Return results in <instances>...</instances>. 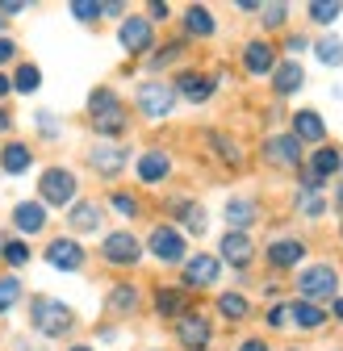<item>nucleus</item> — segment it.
I'll return each mask as SVG.
<instances>
[{
  "instance_id": "f257e3e1",
  "label": "nucleus",
  "mask_w": 343,
  "mask_h": 351,
  "mask_svg": "<svg viewBox=\"0 0 343 351\" xmlns=\"http://www.w3.org/2000/svg\"><path fill=\"white\" fill-rule=\"evenodd\" d=\"M88 121L97 130V138H105V143H117L126 130H130L126 105H121V97L113 93L109 84H101V88H93V93H88Z\"/></svg>"
},
{
  "instance_id": "f03ea898",
  "label": "nucleus",
  "mask_w": 343,
  "mask_h": 351,
  "mask_svg": "<svg viewBox=\"0 0 343 351\" xmlns=\"http://www.w3.org/2000/svg\"><path fill=\"white\" fill-rule=\"evenodd\" d=\"M29 322L42 339H67L75 330V310L55 297H34L29 301Z\"/></svg>"
},
{
  "instance_id": "7ed1b4c3",
  "label": "nucleus",
  "mask_w": 343,
  "mask_h": 351,
  "mask_svg": "<svg viewBox=\"0 0 343 351\" xmlns=\"http://www.w3.org/2000/svg\"><path fill=\"white\" fill-rule=\"evenodd\" d=\"M75 171L71 167H47L38 176V201L42 205H51V209H63V205H75Z\"/></svg>"
},
{
  "instance_id": "20e7f679",
  "label": "nucleus",
  "mask_w": 343,
  "mask_h": 351,
  "mask_svg": "<svg viewBox=\"0 0 343 351\" xmlns=\"http://www.w3.org/2000/svg\"><path fill=\"white\" fill-rule=\"evenodd\" d=\"M335 293H339V272L331 263H310V268L297 272V297L302 301L322 305V301H335Z\"/></svg>"
},
{
  "instance_id": "39448f33",
  "label": "nucleus",
  "mask_w": 343,
  "mask_h": 351,
  "mask_svg": "<svg viewBox=\"0 0 343 351\" xmlns=\"http://www.w3.org/2000/svg\"><path fill=\"white\" fill-rule=\"evenodd\" d=\"M134 105L147 121H163L172 117V109H176V88H172L167 80H143L139 93H134Z\"/></svg>"
},
{
  "instance_id": "423d86ee",
  "label": "nucleus",
  "mask_w": 343,
  "mask_h": 351,
  "mask_svg": "<svg viewBox=\"0 0 343 351\" xmlns=\"http://www.w3.org/2000/svg\"><path fill=\"white\" fill-rule=\"evenodd\" d=\"M101 259L109 263V268H134V263L143 259V243L130 230H109L101 239Z\"/></svg>"
},
{
  "instance_id": "0eeeda50",
  "label": "nucleus",
  "mask_w": 343,
  "mask_h": 351,
  "mask_svg": "<svg viewBox=\"0 0 343 351\" xmlns=\"http://www.w3.org/2000/svg\"><path fill=\"white\" fill-rule=\"evenodd\" d=\"M147 251L159 259V263H185L189 255V243H185V230H176V226H167V222H159V226H151V234H147Z\"/></svg>"
},
{
  "instance_id": "6e6552de",
  "label": "nucleus",
  "mask_w": 343,
  "mask_h": 351,
  "mask_svg": "<svg viewBox=\"0 0 343 351\" xmlns=\"http://www.w3.org/2000/svg\"><path fill=\"white\" fill-rule=\"evenodd\" d=\"M117 42H121V51L139 59V55H151L155 51V25L147 17H121L117 25Z\"/></svg>"
},
{
  "instance_id": "1a4fd4ad",
  "label": "nucleus",
  "mask_w": 343,
  "mask_h": 351,
  "mask_svg": "<svg viewBox=\"0 0 343 351\" xmlns=\"http://www.w3.org/2000/svg\"><path fill=\"white\" fill-rule=\"evenodd\" d=\"M42 255H47V263H51V268H59V272H80L84 263H88V251H84V243L71 239V234L51 239V247L42 251Z\"/></svg>"
},
{
  "instance_id": "9d476101",
  "label": "nucleus",
  "mask_w": 343,
  "mask_h": 351,
  "mask_svg": "<svg viewBox=\"0 0 343 351\" xmlns=\"http://www.w3.org/2000/svg\"><path fill=\"white\" fill-rule=\"evenodd\" d=\"M222 280V259L209 255V251H197L185 259V289H213Z\"/></svg>"
},
{
  "instance_id": "9b49d317",
  "label": "nucleus",
  "mask_w": 343,
  "mask_h": 351,
  "mask_svg": "<svg viewBox=\"0 0 343 351\" xmlns=\"http://www.w3.org/2000/svg\"><path fill=\"white\" fill-rule=\"evenodd\" d=\"M126 163H130V151H126L121 143H97L88 151V167L97 176H105V180H117V176L126 171Z\"/></svg>"
},
{
  "instance_id": "f8f14e48",
  "label": "nucleus",
  "mask_w": 343,
  "mask_h": 351,
  "mask_svg": "<svg viewBox=\"0 0 343 351\" xmlns=\"http://www.w3.org/2000/svg\"><path fill=\"white\" fill-rule=\"evenodd\" d=\"M176 339H180V347H185V351H205V347H209V339H213V322H209L205 314L189 310V314H180V318H176Z\"/></svg>"
},
{
  "instance_id": "ddd939ff",
  "label": "nucleus",
  "mask_w": 343,
  "mask_h": 351,
  "mask_svg": "<svg viewBox=\"0 0 343 351\" xmlns=\"http://www.w3.org/2000/svg\"><path fill=\"white\" fill-rule=\"evenodd\" d=\"M172 88H176V101H189V105H205L213 93H218V84H213V75L205 71H180L176 80H172Z\"/></svg>"
},
{
  "instance_id": "4468645a",
  "label": "nucleus",
  "mask_w": 343,
  "mask_h": 351,
  "mask_svg": "<svg viewBox=\"0 0 343 351\" xmlns=\"http://www.w3.org/2000/svg\"><path fill=\"white\" fill-rule=\"evenodd\" d=\"M264 163H272V167H302V143H297L293 134H272V138H264Z\"/></svg>"
},
{
  "instance_id": "2eb2a0df",
  "label": "nucleus",
  "mask_w": 343,
  "mask_h": 351,
  "mask_svg": "<svg viewBox=\"0 0 343 351\" xmlns=\"http://www.w3.org/2000/svg\"><path fill=\"white\" fill-rule=\"evenodd\" d=\"M281 59H276V47L268 38H251L247 47H243V71L247 75H272V67H276Z\"/></svg>"
},
{
  "instance_id": "dca6fc26",
  "label": "nucleus",
  "mask_w": 343,
  "mask_h": 351,
  "mask_svg": "<svg viewBox=\"0 0 343 351\" xmlns=\"http://www.w3.org/2000/svg\"><path fill=\"white\" fill-rule=\"evenodd\" d=\"M134 176H139L143 184H163L167 176H172V155H167V151H159V147L143 151V155L134 159Z\"/></svg>"
},
{
  "instance_id": "f3484780",
  "label": "nucleus",
  "mask_w": 343,
  "mask_h": 351,
  "mask_svg": "<svg viewBox=\"0 0 343 351\" xmlns=\"http://www.w3.org/2000/svg\"><path fill=\"white\" fill-rule=\"evenodd\" d=\"M289 134L297 138V143H314V147H322L327 143V121H322V113L318 109H297L293 113V130H289Z\"/></svg>"
},
{
  "instance_id": "a211bd4d",
  "label": "nucleus",
  "mask_w": 343,
  "mask_h": 351,
  "mask_svg": "<svg viewBox=\"0 0 343 351\" xmlns=\"http://www.w3.org/2000/svg\"><path fill=\"white\" fill-rule=\"evenodd\" d=\"M218 259L230 263V268H247V263L255 259V243L251 234H239V230H226L222 243H218Z\"/></svg>"
},
{
  "instance_id": "6ab92c4d",
  "label": "nucleus",
  "mask_w": 343,
  "mask_h": 351,
  "mask_svg": "<svg viewBox=\"0 0 343 351\" xmlns=\"http://www.w3.org/2000/svg\"><path fill=\"white\" fill-rule=\"evenodd\" d=\"M222 217H226V226H230V230L247 234L255 222H260V201H255V197H230L226 209H222Z\"/></svg>"
},
{
  "instance_id": "aec40b11",
  "label": "nucleus",
  "mask_w": 343,
  "mask_h": 351,
  "mask_svg": "<svg viewBox=\"0 0 343 351\" xmlns=\"http://www.w3.org/2000/svg\"><path fill=\"white\" fill-rule=\"evenodd\" d=\"M101 222H105V209H101L97 201H75V205L67 209V226H71V234H97Z\"/></svg>"
},
{
  "instance_id": "412c9836",
  "label": "nucleus",
  "mask_w": 343,
  "mask_h": 351,
  "mask_svg": "<svg viewBox=\"0 0 343 351\" xmlns=\"http://www.w3.org/2000/svg\"><path fill=\"white\" fill-rule=\"evenodd\" d=\"M306 88V67L297 63V59H285L272 67V93L276 97H293V93H302Z\"/></svg>"
},
{
  "instance_id": "4be33fe9",
  "label": "nucleus",
  "mask_w": 343,
  "mask_h": 351,
  "mask_svg": "<svg viewBox=\"0 0 343 351\" xmlns=\"http://www.w3.org/2000/svg\"><path fill=\"white\" fill-rule=\"evenodd\" d=\"M264 259L272 263V268H297V263L306 259V243L302 239H272L264 247Z\"/></svg>"
},
{
  "instance_id": "5701e85b",
  "label": "nucleus",
  "mask_w": 343,
  "mask_h": 351,
  "mask_svg": "<svg viewBox=\"0 0 343 351\" xmlns=\"http://www.w3.org/2000/svg\"><path fill=\"white\" fill-rule=\"evenodd\" d=\"M327 318H331V314L322 310V305H314V301H302V297L289 301V322H293L297 330H322Z\"/></svg>"
},
{
  "instance_id": "b1692460",
  "label": "nucleus",
  "mask_w": 343,
  "mask_h": 351,
  "mask_svg": "<svg viewBox=\"0 0 343 351\" xmlns=\"http://www.w3.org/2000/svg\"><path fill=\"white\" fill-rule=\"evenodd\" d=\"M42 226H47V205H42V201H17L13 205V230L38 234Z\"/></svg>"
},
{
  "instance_id": "393cba45",
  "label": "nucleus",
  "mask_w": 343,
  "mask_h": 351,
  "mask_svg": "<svg viewBox=\"0 0 343 351\" xmlns=\"http://www.w3.org/2000/svg\"><path fill=\"white\" fill-rule=\"evenodd\" d=\"M29 167H34L29 143H5V147H0V171H5V176H25Z\"/></svg>"
},
{
  "instance_id": "a878e982",
  "label": "nucleus",
  "mask_w": 343,
  "mask_h": 351,
  "mask_svg": "<svg viewBox=\"0 0 343 351\" xmlns=\"http://www.w3.org/2000/svg\"><path fill=\"white\" fill-rule=\"evenodd\" d=\"M306 171H310V176H318V180L327 184L335 171H343V151H339V147H331V143H322V147L310 155V167H306Z\"/></svg>"
},
{
  "instance_id": "bb28decb",
  "label": "nucleus",
  "mask_w": 343,
  "mask_h": 351,
  "mask_svg": "<svg viewBox=\"0 0 343 351\" xmlns=\"http://www.w3.org/2000/svg\"><path fill=\"white\" fill-rule=\"evenodd\" d=\"M151 301H155V314H159V318H172V322H176L180 314H189V297H185V289H163V285H159Z\"/></svg>"
},
{
  "instance_id": "cd10ccee",
  "label": "nucleus",
  "mask_w": 343,
  "mask_h": 351,
  "mask_svg": "<svg viewBox=\"0 0 343 351\" xmlns=\"http://www.w3.org/2000/svg\"><path fill=\"white\" fill-rule=\"evenodd\" d=\"M172 213H176V217H180V226H185L189 234H197V239L209 230V222H205V209H201L197 201H185V197H176V201H172Z\"/></svg>"
},
{
  "instance_id": "c85d7f7f",
  "label": "nucleus",
  "mask_w": 343,
  "mask_h": 351,
  "mask_svg": "<svg viewBox=\"0 0 343 351\" xmlns=\"http://www.w3.org/2000/svg\"><path fill=\"white\" fill-rule=\"evenodd\" d=\"M185 34L189 38H213L218 34V21H213V13L205 5H189L185 9Z\"/></svg>"
},
{
  "instance_id": "c756f323",
  "label": "nucleus",
  "mask_w": 343,
  "mask_h": 351,
  "mask_svg": "<svg viewBox=\"0 0 343 351\" xmlns=\"http://www.w3.org/2000/svg\"><path fill=\"white\" fill-rule=\"evenodd\" d=\"M139 289L134 285H113V293H109V314H117V318H130L134 310H139Z\"/></svg>"
},
{
  "instance_id": "7c9ffc66",
  "label": "nucleus",
  "mask_w": 343,
  "mask_h": 351,
  "mask_svg": "<svg viewBox=\"0 0 343 351\" xmlns=\"http://www.w3.org/2000/svg\"><path fill=\"white\" fill-rule=\"evenodd\" d=\"M218 314L226 322H247L251 318V301L243 293H218Z\"/></svg>"
},
{
  "instance_id": "2f4dec72",
  "label": "nucleus",
  "mask_w": 343,
  "mask_h": 351,
  "mask_svg": "<svg viewBox=\"0 0 343 351\" xmlns=\"http://www.w3.org/2000/svg\"><path fill=\"white\" fill-rule=\"evenodd\" d=\"M310 51H314V59H318L322 67H343V42H339L335 34H327V38H318V42H314V47H310Z\"/></svg>"
},
{
  "instance_id": "473e14b6",
  "label": "nucleus",
  "mask_w": 343,
  "mask_h": 351,
  "mask_svg": "<svg viewBox=\"0 0 343 351\" xmlns=\"http://www.w3.org/2000/svg\"><path fill=\"white\" fill-rule=\"evenodd\" d=\"M38 88H42V67L38 63H17V71H13V93L29 97V93H38Z\"/></svg>"
},
{
  "instance_id": "72a5a7b5",
  "label": "nucleus",
  "mask_w": 343,
  "mask_h": 351,
  "mask_svg": "<svg viewBox=\"0 0 343 351\" xmlns=\"http://www.w3.org/2000/svg\"><path fill=\"white\" fill-rule=\"evenodd\" d=\"M205 138H209V147H213V151H218V159H222V163H230V167H243V155H239V143H235V138L218 134V130H209Z\"/></svg>"
},
{
  "instance_id": "f704fd0d",
  "label": "nucleus",
  "mask_w": 343,
  "mask_h": 351,
  "mask_svg": "<svg viewBox=\"0 0 343 351\" xmlns=\"http://www.w3.org/2000/svg\"><path fill=\"white\" fill-rule=\"evenodd\" d=\"M306 13H310L314 25H335L339 13H343V5H339V0H314V5H306Z\"/></svg>"
},
{
  "instance_id": "c9c22d12",
  "label": "nucleus",
  "mask_w": 343,
  "mask_h": 351,
  "mask_svg": "<svg viewBox=\"0 0 343 351\" xmlns=\"http://www.w3.org/2000/svg\"><path fill=\"white\" fill-rule=\"evenodd\" d=\"M185 55V38H176V42H167V47H159L151 59H147V67L151 71H163V67H172V63H176Z\"/></svg>"
},
{
  "instance_id": "e433bc0d",
  "label": "nucleus",
  "mask_w": 343,
  "mask_h": 351,
  "mask_svg": "<svg viewBox=\"0 0 343 351\" xmlns=\"http://www.w3.org/2000/svg\"><path fill=\"white\" fill-rule=\"evenodd\" d=\"M297 213H302L306 222H318L327 213V197L322 193H297Z\"/></svg>"
},
{
  "instance_id": "4c0bfd02",
  "label": "nucleus",
  "mask_w": 343,
  "mask_h": 351,
  "mask_svg": "<svg viewBox=\"0 0 343 351\" xmlns=\"http://www.w3.org/2000/svg\"><path fill=\"white\" fill-rule=\"evenodd\" d=\"M0 259H5L9 268H25V263H29V247L21 239H5V243H0Z\"/></svg>"
},
{
  "instance_id": "58836bf2",
  "label": "nucleus",
  "mask_w": 343,
  "mask_h": 351,
  "mask_svg": "<svg viewBox=\"0 0 343 351\" xmlns=\"http://www.w3.org/2000/svg\"><path fill=\"white\" fill-rule=\"evenodd\" d=\"M17 301H21V280L9 272V276H0V314H9L17 310Z\"/></svg>"
},
{
  "instance_id": "ea45409f",
  "label": "nucleus",
  "mask_w": 343,
  "mask_h": 351,
  "mask_svg": "<svg viewBox=\"0 0 343 351\" xmlns=\"http://www.w3.org/2000/svg\"><path fill=\"white\" fill-rule=\"evenodd\" d=\"M109 209H113V213H121V217H139V197L113 189V193H109Z\"/></svg>"
},
{
  "instance_id": "a19ab883",
  "label": "nucleus",
  "mask_w": 343,
  "mask_h": 351,
  "mask_svg": "<svg viewBox=\"0 0 343 351\" xmlns=\"http://www.w3.org/2000/svg\"><path fill=\"white\" fill-rule=\"evenodd\" d=\"M71 17L80 25H93V21H101V5L97 0H71Z\"/></svg>"
},
{
  "instance_id": "79ce46f5",
  "label": "nucleus",
  "mask_w": 343,
  "mask_h": 351,
  "mask_svg": "<svg viewBox=\"0 0 343 351\" xmlns=\"http://www.w3.org/2000/svg\"><path fill=\"white\" fill-rule=\"evenodd\" d=\"M289 21V5H260V25L264 29H281Z\"/></svg>"
},
{
  "instance_id": "37998d69",
  "label": "nucleus",
  "mask_w": 343,
  "mask_h": 351,
  "mask_svg": "<svg viewBox=\"0 0 343 351\" xmlns=\"http://www.w3.org/2000/svg\"><path fill=\"white\" fill-rule=\"evenodd\" d=\"M34 117H38V134H42V138H59V121H55V113L38 109Z\"/></svg>"
},
{
  "instance_id": "c03bdc74",
  "label": "nucleus",
  "mask_w": 343,
  "mask_h": 351,
  "mask_svg": "<svg viewBox=\"0 0 343 351\" xmlns=\"http://www.w3.org/2000/svg\"><path fill=\"white\" fill-rule=\"evenodd\" d=\"M264 322H268L272 330H285V326H289V301H285V305H272Z\"/></svg>"
},
{
  "instance_id": "a18cd8bd",
  "label": "nucleus",
  "mask_w": 343,
  "mask_h": 351,
  "mask_svg": "<svg viewBox=\"0 0 343 351\" xmlns=\"http://www.w3.org/2000/svg\"><path fill=\"white\" fill-rule=\"evenodd\" d=\"M13 59H17V42L13 38H0V67L13 63Z\"/></svg>"
},
{
  "instance_id": "49530a36",
  "label": "nucleus",
  "mask_w": 343,
  "mask_h": 351,
  "mask_svg": "<svg viewBox=\"0 0 343 351\" xmlns=\"http://www.w3.org/2000/svg\"><path fill=\"white\" fill-rule=\"evenodd\" d=\"M17 13H25V0H0V17H17Z\"/></svg>"
},
{
  "instance_id": "de8ad7c7",
  "label": "nucleus",
  "mask_w": 343,
  "mask_h": 351,
  "mask_svg": "<svg viewBox=\"0 0 343 351\" xmlns=\"http://www.w3.org/2000/svg\"><path fill=\"white\" fill-rule=\"evenodd\" d=\"M167 13H172V9L163 5V0H155V5H147V21H151V25H155V21H167Z\"/></svg>"
},
{
  "instance_id": "09e8293b",
  "label": "nucleus",
  "mask_w": 343,
  "mask_h": 351,
  "mask_svg": "<svg viewBox=\"0 0 343 351\" xmlns=\"http://www.w3.org/2000/svg\"><path fill=\"white\" fill-rule=\"evenodd\" d=\"M285 47H289V51H293V59H297L302 51H310V42H306L302 34H289V38H285Z\"/></svg>"
},
{
  "instance_id": "8fccbe9b",
  "label": "nucleus",
  "mask_w": 343,
  "mask_h": 351,
  "mask_svg": "<svg viewBox=\"0 0 343 351\" xmlns=\"http://www.w3.org/2000/svg\"><path fill=\"white\" fill-rule=\"evenodd\" d=\"M239 351H272V347H268L264 339H243V343H239Z\"/></svg>"
},
{
  "instance_id": "3c124183",
  "label": "nucleus",
  "mask_w": 343,
  "mask_h": 351,
  "mask_svg": "<svg viewBox=\"0 0 343 351\" xmlns=\"http://www.w3.org/2000/svg\"><path fill=\"white\" fill-rule=\"evenodd\" d=\"M9 93H13V80H9L5 71H0V97H9Z\"/></svg>"
},
{
  "instance_id": "603ef678",
  "label": "nucleus",
  "mask_w": 343,
  "mask_h": 351,
  "mask_svg": "<svg viewBox=\"0 0 343 351\" xmlns=\"http://www.w3.org/2000/svg\"><path fill=\"white\" fill-rule=\"evenodd\" d=\"M331 318H339V322H343V297H335V301H331Z\"/></svg>"
},
{
  "instance_id": "864d4df0",
  "label": "nucleus",
  "mask_w": 343,
  "mask_h": 351,
  "mask_svg": "<svg viewBox=\"0 0 343 351\" xmlns=\"http://www.w3.org/2000/svg\"><path fill=\"white\" fill-rule=\"evenodd\" d=\"M9 125H13V117H9L5 109H0V134H5V130H9Z\"/></svg>"
},
{
  "instance_id": "5fc2aeb1",
  "label": "nucleus",
  "mask_w": 343,
  "mask_h": 351,
  "mask_svg": "<svg viewBox=\"0 0 343 351\" xmlns=\"http://www.w3.org/2000/svg\"><path fill=\"white\" fill-rule=\"evenodd\" d=\"M335 209L343 213V184H339V193H335Z\"/></svg>"
},
{
  "instance_id": "6e6d98bb",
  "label": "nucleus",
  "mask_w": 343,
  "mask_h": 351,
  "mask_svg": "<svg viewBox=\"0 0 343 351\" xmlns=\"http://www.w3.org/2000/svg\"><path fill=\"white\" fill-rule=\"evenodd\" d=\"M67 351H97V347H88V343H75V347H67Z\"/></svg>"
},
{
  "instance_id": "4d7b16f0",
  "label": "nucleus",
  "mask_w": 343,
  "mask_h": 351,
  "mask_svg": "<svg viewBox=\"0 0 343 351\" xmlns=\"http://www.w3.org/2000/svg\"><path fill=\"white\" fill-rule=\"evenodd\" d=\"M5 25H9V21H5V17H0V38H5Z\"/></svg>"
},
{
  "instance_id": "13d9d810",
  "label": "nucleus",
  "mask_w": 343,
  "mask_h": 351,
  "mask_svg": "<svg viewBox=\"0 0 343 351\" xmlns=\"http://www.w3.org/2000/svg\"><path fill=\"white\" fill-rule=\"evenodd\" d=\"M339 234H343V226H339Z\"/></svg>"
},
{
  "instance_id": "bf43d9fd",
  "label": "nucleus",
  "mask_w": 343,
  "mask_h": 351,
  "mask_svg": "<svg viewBox=\"0 0 343 351\" xmlns=\"http://www.w3.org/2000/svg\"><path fill=\"white\" fill-rule=\"evenodd\" d=\"M289 351H297V347H289Z\"/></svg>"
}]
</instances>
